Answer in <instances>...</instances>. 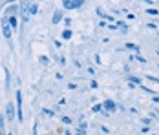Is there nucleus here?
<instances>
[{
    "instance_id": "obj_25",
    "label": "nucleus",
    "mask_w": 159,
    "mask_h": 135,
    "mask_svg": "<svg viewBox=\"0 0 159 135\" xmlns=\"http://www.w3.org/2000/svg\"><path fill=\"white\" fill-rule=\"evenodd\" d=\"M53 44H55V47H59V49H61V47H62V40H59V38H57V40H53Z\"/></svg>"
},
{
    "instance_id": "obj_16",
    "label": "nucleus",
    "mask_w": 159,
    "mask_h": 135,
    "mask_svg": "<svg viewBox=\"0 0 159 135\" xmlns=\"http://www.w3.org/2000/svg\"><path fill=\"white\" fill-rule=\"evenodd\" d=\"M39 62H40L42 66H48V64H49V59L46 57V55H40V57H39Z\"/></svg>"
},
{
    "instance_id": "obj_27",
    "label": "nucleus",
    "mask_w": 159,
    "mask_h": 135,
    "mask_svg": "<svg viewBox=\"0 0 159 135\" xmlns=\"http://www.w3.org/2000/svg\"><path fill=\"white\" fill-rule=\"evenodd\" d=\"M68 90H77V84H75V82H70V84H68Z\"/></svg>"
},
{
    "instance_id": "obj_30",
    "label": "nucleus",
    "mask_w": 159,
    "mask_h": 135,
    "mask_svg": "<svg viewBox=\"0 0 159 135\" xmlns=\"http://www.w3.org/2000/svg\"><path fill=\"white\" fill-rule=\"evenodd\" d=\"M39 122H35V126H33V135H37V132H39V126H37Z\"/></svg>"
},
{
    "instance_id": "obj_31",
    "label": "nucleus",
    "mask_w": 159,
    "mask_h": 135,
    "mask_svg": "<svg viewBox=\"0 0 159 135\" xmlns=\"http://www.w3.org/2000/svg\"><path fill=\"white\" fill-rule=\"evenodd\" d=\"M152 101H154V102L157 104V102H159V93H157V95H154V97H152Z\"/></svg>"
},
{
    "instance_id": "obj_10",
    "label": "nucleus",
    "mask_w": 159,
    "mask_h": 135,
    "mask_svg": "<svg viewBox=\"0 0 159 135\" xmlns=\"http://www.w3.org/2000/svg\"><path fill=\"white\" fill-rule=\"evenodd\" d=\"M125 49L134 51V55H139V51H141V46H139V44H134V42H126V44H125Z\"/></svg>"
},
{
    "instance_id": "obj_7",
    "label": "nucleus",
    "mask_w": 159,
    "mask_h": 135,
    "mask_svg": "<svg viewBox=\"0 0 159 135\" xmlns=\"http://www.w3.org/2000/svg\"><path fill=\"white\" fill-rule=\"evenodd\" d=\"M102 110L106 113H113V111H117V102L111 99H106V101H102Z\"/></svg>"
},
{
    "instance_id": "obj_28",
    "label": "nucleus",
    "mask_w": 159,
    "mask_h": 135,
    "mask_svg": "<svg viewBox=\"0 0 159 135\" xmlns=\"http://www.w3.org/2000/svg\"><path fill=\"white\" fill-rule=\"evenodd\" d=\"M101 132H102V133H110V130H108L106 126H102V124H101Z\"/></svg>"
},
{
    "instance_id": "obj_9",
    "label": "nucleus",
    "mask_w": 159,
    "mask_h": 135,
    "mask_svg": "<svg viewBox=\"0 0 159 135\" xmlns=\"http://www.w3.org/2000/svg\"><path fill=\"white\" fill-rule=\"evenodd\" d=\"M128 84H132V86H135V88H139V86H143V79L137 75H130L128 77Z\"/></svg>"
},
{
    "instance_id": "obj_5",
    "label": "nucleus",
    "mask_w": 159,
    "mask_h": 135,
    "mask_svg": "<svg viewBox=\"0 0 159 135\" xmlns=\"http://www.w3.org/2000/svg\"><path fill=\"white\" fill-rule=\"evenodd\" d=\"M18 11H20V4L18 2H9L4 16H18Z\"/></svg>"
},
{
    "instance_id": "obj_8",
    "label": "nucleus",
    "mask_w": 159,
    "mask_h": 135,
    "mask_svg": "<svg viewBox=\"0 0 159 135\" xmlns=\"http://www.w3.org/2000/svg\"><path fill=\"white\" fill-rule=\"evenodd\" d=\"M64 20V9H55L53 16H51V24H59Z\"/></svg>"
},
{
    "instance_id": "obj_3",
    "label": "nucleus",
    "mask_w": 159,
    "mask_h": 135,
    "mask_svg": "<svg viewBox=\"0 0 159 135\" xmlns=\"http://www.w3.org/2000/svg\"><path fill=\"white\" fill-rule=\"evenodd\" d=\"M16 122L24 120V111H22V91L16 90Z\"/></svg>"
},
{
    "instance_id": "obj_17",
    "label": "nucleus",
    "mask_w": 159,
    "mask_h": 135,
    "mask_svg": "<svg viewBox=\"0 0 159 135\" xmlns=\"http://www.w3.org/2000/svg\"><path fill=\"white\" fill-rule=\"evenodd\" d=\"M92 111H93V113H101V111H102V104H99V102H97V104H93Z\"/></svg>"
},
{
    "instance_id": "obj_6",
    "label": "nucleus",
    "mask_w": 159,
    "mask_h": 135,
    "mask_svg": "<svg viewBox=\"0 0 159 135\" xmlns=\"http://www.w3.org/2000/svg\"><path fill=\"white\" fill-rule=\"evenodd\" d=\"M6 117H7V120L15 122V119H16V108H15L13 102H7V104H6Z\"/></svg>"
},
{
    "instance_id": "obj_33",
    "label": "nucleus",
    "mask_w": 159,
    "mask_h": 135,
    "mask_svg": "<svg viewBox=\"0 0 159 135\" xmlns=\"http://www.w3.org/2000/svg\"><path fill=\"white\" fill-rule=\"evenodd\" d=\"M128 20H135V15L134 13H128Z\"/></svg>"
},
{
    "instance_id": "obj_41",
    "label": "nucleus",
    "mask_w": 159,
    "mask_h": 135,
    "mask_svg": "<svg viewBox=\"0 0 159 135\" xmlns=\"http://www.w3.org/2000/svg\"><path fill=\"white\" fill-rule=\"evenodd\" d=\"M152 135H154V133H152Z\"/></svg>"
},
{
    "instance_id": "obj_32",
    "label": "nucleus",
    "mask_w": 159,
    "mask_h": 135,
    "mask_svg": "<svg viewBox=\"0 0 159 135\" xmlns=\"http://www.w3.org/2000/svg\"><path fill=\"white\" fill-rule=\"evenodd\" d=\"M111 11H113V15H121V9H117V7H113Z\"/></svg>"
},
{
    "instance_id": "obj_2",
    "label": "nucleus",
    "mask_w": 159,
    "mask_h": 135,
    "mask_svg": "<svg viewBox=\"0 0 159 135\" xmlns=\"http://www.w3.org/2000/svg\"><path fill=\"white\" fill-rule=\"evenodd\" d=\"M0 29H2V35H4V38H6V40H11V37H13V29L9 28V24H7V18H6V16H2V20H0Z\"/></svg>"
},
{
    "instance_id": "obj_39",
    "label": "nucleus",
    "mask_w": 159,
    "mask_h": 135,
    "mask_svg": "<svg viewBox=\"0 0 159 135\" xmlns=\"http://www.w3.org/2000/svg\"><path fill=\"white\" fill-rule=\"evenodd\" d=\"M156 68H157V70H159V64H157V66H156Z\"/></svg>"
},
{
    "instance_id": "obj_20",
    "label": "nucleus",
    "mask_w": 159,
    "mask_h": 135,
    "mask_svg": "<svg viewBox=\"0 0 159 135\" xmlns=\"http://www.w3.org/2000/svg\"><path fill=\"white\" fill-rule=\"evenodd\" d=\"M42 113H44V115H48V117H53V115H55V111H53V110H49V108H44V110H42Z\"/></svg>"
},
{
    "instance_id": "obj_34",
    "label": "nucleus",
    "mask_w": 159,
    "mask_h": 135,
    "mask_svg": "<svg viewBox=\"0 0 159 135\" xmlns=\"http://www.w3.org/2000/svg\"><path fill=\"white\" fill-rule=\"evenodd\" d=\"M93 59H95V64H101V57H99V55H95Z\"/></svg>"
},
{
    "instance_id": "obj_18",
    "label": "nucleus",
    "mask_w": 159,
    "mask_h": 135,
    "mask_svg": "<svg viewBox=\"0 0 159 135\" xmlns=\"http://www.w3.org/2000/svg\"><path fill=\"white\" fill-rule=\"evenodd\" d=\"M62 22H64V26H66V29H71V24H73L71 18H64Z\"/></svg>"
},
{
    "instance_id": "obj_35",
    "label": "nucleus",
    "mask_w": 159,
    "mask_h": 135,
    "mask_svg": "<svg viewBox=\"0 0 159 135\" xmlns=\"http://www.w3.org/2000/svg\"><path fill=\"white\" fill-rule=\"evenodd\" d=\"M64 135H71V132L70 130H64Z\"/></svg>"
},
{
    "instance_id": "obj_12",
    "label": "nucleus",
    "mask_w": 159,
    "mask_h": 135,
    "mask_svg": "<svg viewBox=\"0 0 159 135\" xmlns=\"http://www.w3.org/2000/svg\"><path fill=\"white\" fill-rule=\"evenodd\" d=\"M4 132H6V117H4V113L0 111V133L6 135Z\"/></svg>"
},
{
    "instance_id": "obj_24",
    "label": "nucleus",
    "mask_w": 159,
    "mask_h": 135,
    "mask_svg": "<svg viewBox=\"0 0 159 135\" xmlns=\"http://www.w3.org/2000/svg\"><path fill=\"white\" fill-rule=\"evenodd\" d=\"M64 122V124H73V120L70 119V117H62V119H61Z\"/></svg>"
},
{
    "instance_id": "obj_29",
    "label": "nucleus",
    "mask_w": 159,
    "mask_h": 135,
    "mask_svg": "<svg viewBox=\"0 0 159 135\" xmlns=\"http://www.w3.org/2000/svg\"><path fill=\"white\" fill-rule=\"evenodd\" d=\"M90 86H92V88H99V82H97V80H92Z\"/></svg>"
},
{
    "instance_id": "obj_15",
    "label": "nucleus",
    "mask_w": 159,
    "mask_h": 135,
    "mask_svg": "<svg viewBox=\"0 0 159 135\" xmlns=\"http://www.w3.org/2000/svg\"><path fill=\"white\" fill-rule=\"evenodd\" d=\"M61 37H62V40H70V38L73 37V31H71V29H64Z\"/></svg>"
},
{
    "instance_id": "obj_38",
    "label": "nucleus",
    "mask_w": 159,
    "mask_h": 135,
    "mask_svg": "<svg viewBox=\"0 0 159 135\" xmlns=\"http://www.w3.org/2000/svg\"><path fill=\"white\" fill-rule=\"evenodd\" d=\"M6 135H13V133H11V132H9V133H6Z\"/></svg>"
},
{
    "instance_id": "obj_13",
    "label": "nucleus",
    "mask_w": 159,
    "mask_h": 135,
    "mask_svg": "<svg viewBox=\"0 0 159 135\" xmlns=\"http://www.w3.org/2000/svg\"><path fill=\"white\" fill-rule=\"evenodd\" d=\"M77 132H79V133H86V132H88V124H86V122H84V120H80V124L79 126H77Z\"/></svg>"
},
{
    "instance_id": "obj_22",
    "label": "nucleus",
    "mask_w": 159,
    "mask_h": 135,
    "mask_svg": "<svg viewBox=\"0 0 159 135\" xmlns=\"http://www.w3.org/2000/svg\"><path fill=\"white\" fill-rule=\"evenodd\" d=\"M141 122H143L144 126H150V122H152V119H150V117H143V119H141Z\"/></svg>"
},
{
    "instance_id": "obj_37",
    "label": "nucleus",
    "mask_w": 159,
    "mask_h": 135,
    "mask_svg": "<svg viewBox=\"0 0 159 135\" xmlns=\"http://www.w3.org/2000/svg\"><path fill=\"white\" fill-rule=\"evenodd\" d=\"M75 135H82V133H79V132H75Z\"/></svg>"
},
{
    "instance_id": "obj_26",
    "label": "nucleus",
    "mask_w": 159,
    "mask_h": 135,
    "mask_svg": "<svg viewBox=\"0 0 159 135\" xmlns=\"http://www.w3.org/2000/svg\"><path fill=\"white\" fill-rule=\"evenodd\" d=\"M146 26H148V28H150V29H157V24H154V22H148V24H146Z\"/></svg>"
},
{
    "instance_id": "obj_23",
    "label": "nucleus",
    "mask_w": 159,
    "mask_h": 135,
    "mask_svg": "<svg viewBox=\"0 0 159 135\" xmlns=\"http://www.w3.org/2000/svg\"><path fill=\"white\" fill-rule=\"evenodd\" d=\"M141 132H143V135H148V133H150V126H143V128H141Z\"/></svg>"
},
{
    "instance_id": "obj_21",
    "label": "nucleus",
    "mask_w": 159,
    "mask_h": 135,
    "mask_svg": "<svg viewBox=\"0 0 159 135\" xmlns=\"http://www.w3.org/2000/svg\"><path fill=\"white\" fill-rule=\"evenodd\" d=\"M146 80H150V82H154V84H159V79L154 75H146Z\"/></svg>"
},
{
    "instance_id": "obj_14",
    "label": "nucleus",
    "mask_w": 159,
    "mask_h": 135,
    "mask_svg": "<svg viewBox=\"0 0 159 135\" xmlns=\"http://www.w3.org/2000/svg\"><path fill=\"white\" fill-rule=\"evenodd\" d=\"M4 73H6V88L9 90V86H11V73H9L7 68H4Z\"/></svg>"
},
{
    "instance_id": "obj_36",
    "label": "nucleus",
    "mask_w": 159,
    "mask_h": 135,
    "mask_svg": "<svg viewBox=\"0 0 159 135\" xmlns=\"http://www.w3.org/2000/svg\"><path fill=\"white\" fill-rule=\"evenodd\" d=\"M156 113H157V119H159V108H157V110H156Z\"/></svg>"
},
{
    "instance_id": "obj_1",
    "label": "nucleus",
    "mask_w": 159,
    "mask_h": 135,
    "mask_svg": "<svg viewBox=\"0 0 159 135\" xmlns=\"http://www.w3.org/2000/svg\"><path fill=\"white\" fill-rule=\"evenodd\" d=\"M18 4H20L18 15H20V20L22 22H30V16L39 13V4L37 2H18Z\"/></svg>"
},
{
    "instance_id": "obj_4",
    "label": "nucleus",
    "mask_w": 159,
    "mask_h": 135,
    "mask_svg": "<svg viewBox=\"0 0 159 135\" xmlns=\"http://www.w3.org/2000/svg\"><path fill=\"white\" fill-rule=\"evenodd\" d=\"M84 0H64L62 2V9H80L84 7Z\"/></svg>"
},
{
    "instance_id": "obj_40",
    "label": "nucleus",
    "mask_w": 159,
    "mask_h": 135,
    "mask_svg": "<svg viewBox=\"0 0 159 135\" xmlns=\"http://www.w3.org/2000/svg\"><path fill=\"white\" fill-rule=\"evenodd\" d=\"M157 37H159V35H157Z\"/></svg>"
},
{
    "instance_id": "obj_19",
    "label": "nucleus",
    "mask_w": 159,
    "mask_h": 135,
    "mask_svg": "<svg viewBox=\"0 0 159 135\" xmlns=\"http://www.w3.org/2000/svg\"><path fill=\"white\" fill-rule=\"evenodd\" d=\"M146 13L148 15H159V9H156V7H146Z\"/></svg>"
},
{
    "instance_id": "obj_11",
    "label": "nucleus",
    "mask_w": 159,
    "mask_h": 135,
    "mask_svg": "<svg viewBox=\"0 0 159 135\" xmlns=\"http://www.w3.org/2000/svg\"><path fill=\"white\" fill-rule=\"evenodd\" d=\"M7 18V24H9V28L13 31H16V28H18V16H6Z\"/></svg>"
}]
</instances>
